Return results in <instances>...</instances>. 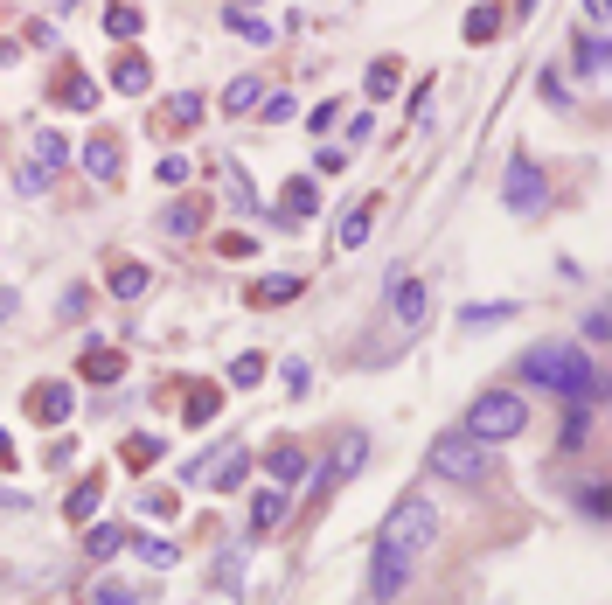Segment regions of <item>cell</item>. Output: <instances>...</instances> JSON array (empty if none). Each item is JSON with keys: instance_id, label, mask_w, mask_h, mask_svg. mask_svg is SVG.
<instances>
[{"instance_id": "obj_1", "label": "cell", "mask_w": 612, "mask_h": 605, "mask_svg": "<svg viewBox=\"0 0 612 605\" xmlns=\"http://www.w3.org/2000/svg\"><path fill=\"white\" fill-rule=\"evenodd\" d=\"M522 383H543V390H557L571 404H592L599 397V362H585L571 348H529L522 355Z\"/></svg>"}, {"instance_id": "obj_2", "label": "cell", "mask_w": 612, "mask_h": 605, "mask_svg": "<svg viewBox=\"0 0 612 605\" xmlns=\"http://www.w3.org/2000/svg\"><path fill=\"white\" fill-rule=\"evenodd\" d=\"M529 425V404H522V390H480L473 404H466V439H480V446H494V439H515Z\"/></svg>"}, {"instance_id": "obj_3", "label": "cell", "mask_w": 612, "mask_h": 605, "mask_svg": "<svg viewBox=\"0 0 612 605\" xmlns=\"http://www.w3.org/2000/svg\"><path fill=\"white\" fill-rule=\"evenodd\" d=\"M383 543L404 550V557L432 550V543H439V508H432V494H404V501L390 508V536H383Z\"/></svg>"}, {"instance_id": "obj_4", "label": "cell", "mask_w": 612, "mask_h": 605, "mask_svg": "<svg viewBox=\"0 0 612 605\" xmlns=\"http://www.w3.org/2000/svg\"><path fill=\"white\" fill-rule=\"evenodd\" d=\"M432 473L439 480H480L487 473V446L466 439V432H439L432 439Z\"/></svg>"}, {"instance_id": "obj_5", "label": "cell", "mask_w": 612, "mask_h": 605, "mask_svg": "<svg viewBox=\"0 0 612 605\" xmlns=\"http://www.w3.org/2000/svg\"><path fill=\"white\" fill-rule=\"evenodd\" d=\"M501 188H508V209H515V216H536V209H543V195H550V181H543V167H536L529 153H508Z\"/></svg>"}, {"instance_id": "obj_6", "label": "cell", "mask_w": 612, "mask_h": 605, "mask_svg": "<svg viewBox=\"0 0 612 605\" xmlns=\"http://www.w3.org/2000/svg\"><path fill=\"white\" fill-rule=\"evenodd\" d=\"M244 473H251V453H244V446H216V453H202L195 466H188V480L209 487V494H230Z\"/></svg>"}, {"instance_id": "obj_7", "label": "cell", "mask_w": 612, "mask_h": 605, "mask_svg": "<svg viewBox=\"0 0 612 605\" xmlns=\"http://www.w3.org/2000/svg\"><path fill=\"white\" fill-rule=\"evenodd\" d=\"M21 404H28V418H35V425H63V418L77 411V390H70L63 376H42V383H35Z\"/></svg>"}, {"instance_id": "obj_8", "label": "cell", "mask_w": 612, "mask_h": 605, "mask_svg": "<svg viewBox=\"0 0 612 605\" xmlns=\"http://www.w3.org/2000/svg\"><path fill=\"white\" fill-rule=\"evenodd\" d=\"M404 578H411V557H404V550H390V543H376V564H369V599H397V592H404Z\"/></svg>"}, {"instance_id": "obj_9", "label": "cell", "mask_w": 612, "mask_h": 605, "mask_svg": "<svg viewBox=\"0 0 612 605\" xmlns=\"http://www.w3.org/2000/svg\"><path fill=\"white\" fill-rule=\"evenodd\" d=\"M49 91H56V105H70V112H98V84H91L70 56H63V70H56V84H49Z\"/></svg>"}, {"instance_id": "obj_10", "label": "cell", "mask_w": 612, "mask_h": 605, "mask_svg": "<svg viewBox=\"0 0 612 605\" xmlns=\"http://www.w3.org/2000/svg\"><path fill=\"white\" fill-rule=\"evenodd\" d=\"M425 300H432L425 279H397V286H390V306H397V327H404V334L425 327Z\"/></svg>"}, {"instance_id": "obj_11", "label": "cell", "mask_w": 612, "mask_h": 605, "mask_svg": "<svg viewBox=\"0 0 612 605\" xmlns=\"http://www.w3.org/2000/svg\"><path fill=\"white\" fill-rule=\"evenodd\" d=\"M98 501H105V473H84V480L63 494V522H91V515H98Z\"/></svg>"}, {"instance_id": "obj_12", "label": "cell", "mask_w": 612, "mask_h": 605, "mask_svg": "<svg viewBox=\"0 0 612 605\" xmlns=\"http://www.w3.org/2000/svg\"><path fill=\"white\" fill-rule=\"evenodd\" d=\"M84 174H91V181H119V174H126V147H119V140H91V147H84Z\"/></svg>"}, {"instance_id": "obj_13", "label": "cell", "mask_w": 612, "mask_h": 605, "mask_svg": "<svg viewBox=\"0 0 612 605\" xmlns=\"http://www.w3.org/2000/svg\"><path fill=\"white\" fill-rule=\"evenodd\" d=\"M300 300V279L293 272H265V279H251V293H244V306H286Z\"/></svg>"}, {"instance_id": "obj_14", "label": "cell", "mask_w": 612, "mask_h": 605, "mask_svg": "<svg viewBox=\"0 0 612 605\" xmlns=\"http://www.w3.org/2000/svg\"><path fill=\"white\" fill-rule=\"evenodd\" d=\"M376 209H383V195H362V202H355V209L341 216V251H362V237H369Z\"/></svg>"}, {"instance_id": "obj_15", "label": "cell", "mask_w": 612, "mask_h": 605, "mask_svg": "<svg viewBox=\"0 0 612 605\" xmlns=\"http://www.w3.org/2000/svg\"><path fill=\"white\" fill-rule=\"evenodd\" d=\"M320 209V188H313V174H293L286 181V209H279V223H306Z\"/></svg>"}, {"instance_id": "obj_16", "label": "cell", "mask_w": 612, "mask_h": 605, "mask_svg": "<svg viewBox=\"0 0 612 605\" xmlns=\"http://www.w3.org/2000/svg\"><path fill=\"white\" fill-rule=\"evenodd\" d=\"M265 473H272V480H279V487L293 494V480H300V473H306V453H300V446H293V439H279V446L265 453Z\"/></svg>"}, {"instance_id": "obj_17", "label": "cell", "mask_w": 612, "mask_h": 605, "mask_svg": "<svg viewBox=\"0 0 612 605\" xmlns=\"http://www.w3.org/2000/svg\"><path fill=\"white\" fill-rule=\"evenodd\" d=\"M258 98H265V77H230V84H223V112H230V119L258 112Z\"/></svg>"}, {"instance_id": "obj_18", "label": "cell", "mask_w": 612, "mask_h": 605, "mask_svg": "<svg viewBox=\"0 0 612 605\" xmlns=\"http://www.w3.org/2000/svg\"><path fill=\"white\" fill-rule=\"evenodd\" d=\"M28 147H35V167H42V174H63V167H70V140H63V133H28Z\"/></svg>"}, {"instance_id": "obj_19", "label": "cell", "mask_w": 612, "mask_h": 605, "mask_svg": "<svg viewBox=\"0 0 612 605\" xmlns=\"http://www.w3.org/2000/svg\"><path fill=\"white\" fill-rule=\"evenodd\" d=\"M112 84H119V98H140V91L153 84L147 56H119V63H112Z\"/></svg>"}, {"instance_id": "obj_20", "label": "cell", "mask_w": 612, "mask_h": 605, "mask_svg": "<svg viewBox=\"0 0 612 605\" xmlns=\"http://www.w3.org/2000/svg\"><path fill=\"white\" fill-rule=\"evenodd\" d=\"M119 369H126V355H119V348H105V341H91V348H84V376H91V383H112Z\"/></svg>"}, {"instance_id": "obj_21", "label": "cell", "mask_w": 612, "mask_h": 605, "mask_svg": "<svg viewBox=\"0 0 612 605\" xmlns=\"http://www.w3.org/2000/svg\"><path fill=\"white\" fill-rule=\"evenodd\" d=\"M279 522H286V487H272V494L251 501V529H258V536H272Z\"/></svg>"}, {"instance_id": "obj_22", "label": "cell", "mask_w": 612, "mask_h": 605, "mask_svg": "<svg viewBox=\"0 0 612 605\" xmlns=\"http://www.w3.org/2000/svg\"><path fill=\"white\" fill-rule=\"evenodd\" d=\"M105 35H112V42H133V35H140V7H133V0H112V7H105Z\"/></svg>"}, {"instance_id": "obj_23", "label": "cell", "mask_w": 612, "mask_h": 605, "mask_svg": "<svg viewBox=\"0 0 612 605\" xmlns=\"http://www.w3.org/2000/svg\"><path fill=\"white\" fill-rule=\"evenodd\" d=\"M397 84H404L397 56H376V63H369V84H362V91H369V98H397Z\"/></svg>"}, {"instance_id": "obj_24", "label": "cell", "mask_w": 612, "mask_h": 605, "mask_svg": "<svg viewBox=\"0 0 612 605\" xmlns=\"http://www.w3.org/2000/svg\"><path fill=\"white\" fill-rule=\"evenodd\" d=\"M216 404H223V390H216V383H188V418H181V425H209V418H216Z\"/></svg>"}, {"instance_id": "obj_25", "label": "cell", "mask_w": 612, "mask_h": 605, "mask_svg": "<svg viewBox=\"0 0 612 605\" xmlns=\"http://www.w3.org/2000/svg\"><path fill=\"white\" fill-rule=\"evenodd\" d=\"M105 286H112L119 300H140V293L153 286V272H147V265H112V279H105Z\"/></svg>"}, {"instance_id": "obj_26", "label": "cell", "mask_w": 612, "mask_h": 605, "mask_svg": "<svg viewBox=\"0 0 612 605\" xmlns=\"http://www.w3.org/2000/svg\"><path fill=\"white\" fill-rule=\"evenodd\" d=\"M494 35H501V7H494V0H480V7L466 14V42H494Z\"/></svg>"}, {"instance_id": "obj_27", "label": "cell", "mask_w": 612, "mask_h": 605, "mask_svg": "<svg viewBox=\"0 0 612 605\" xmlns=\"http://www.w3.org/2000/svg\"><path fill=\"white\" fill-rule=\"evenodd\" d=\"M84 550L105 564V557H119V550H126V529H119V522H105V529H91V536H84Z\"/></svg>"}, {"instance_id": "obj_28", "label": "cell", "mask_w": 612, "mask_h": 605, "mask_svg": "<svg viewBox=\"0 0 612 605\" xmlns=\"http://www.w3.org/2000/svg\"><path fill=\"white\" fill-rule=\"evenodd\" d=\"M606 35H585V42H578V77H606Z\"/></svg>"}, {"instance_id": "obj_29", "label": "cell", "mask_w": 612, "mask_h": 605, "mask_svg": "<svg viewBox=\"0 0 612 605\" xmlns=\"http://www.w3.org/2000/svg\"><path fill=\"white\" fill-rule=\"evenodd\" d=\"M515 306H501V300H480V306H466L459 313V327H494V320H508Z\"/></svg>"}, {"instance_id": "obj_30", "label": "cell", "mask_w": 612, "mask_h": 605, "mask_svg": "<svg viewBox=\"0 0 612 605\" xmlns=\"http://www.w3.org/2000/svg\"><path fill=\"white\" fill-rule=\"evenodd\" d=\"M49 181H56V174H42L35 160H21V167H14V188H21V195H49Z\"/></svg>"}, {"instance_id": "obj_31", "label": "cell", "mask_w": 612, "mask_h": 605, "mask_svg": "<svg viewBox=\"0 0 612 605\" xmlns=\"http://www.w3.org/2000/svg\"><path fill=\"white\" fill-rule=\"evenodd\" d=\"M223 188H230V202H237V209H258V195H251V174H244L237 160H230V174H223Z\"/></svg>"}, {"instance_id": "obj_32", "label": "cell", "mask_w": 612, "mask_h": 605, "mask_svg": "<svg viewBox=\"0 0 612 605\" xmlns=\"http://www.w3.org/2000/svg\"><path fill=\"white\" fill-rule=\"evenodd\" d=\"M230 383H237V390L265 383V355H237V362H230Z\"/></svg>"}, {"instance_id": "obj_33", "label": "cell", "mask_w": 612, "mask_h": 605, "mask_svg": "<svg viewBox=\"0 0 612 605\" xmlns=\"http://www.w3.org/2000/svg\"><path fill=\"white\" fill-rule=\"evenodd\" d=\"M585 418H592L585 404H571V411H564V453H578V446H585V432H592Z\"/></svg>"}, {"instance_id": "obj_34", "label": "cell", "mask_w": 612, "mask_h": 605, "mask_svg": "<svg viewBox=\"0 0 612 605\" xmlns=\"http://www.w3.org/2000/svg\"><path fill=\"white\" fill-rule=\"evenodd\" d=\"M230 28H237L244 42H272V35H279V28H272V21H258V14H230Z\"/></svg>"}, {"instance_id": "obj_35", "label": "cell", "mask_w": 612, "mask_h": 605, "mask_svg": "<svg viewBox=\"0 0 612 605\" xmlns=\"http://www.w3.org/2000/svg\"><path fill=\"white\" fill-rule=\"evenodd\" d=\"M195 223H202V202H174V209H167V230H174V237H188Z\"/></svg>"}, {"instance_id": "obj_36", "label": "cell", "mask_w": 612, "mask_h": 605, "mask_svg": "<svg viewBox=\"0 0 612 605\" xmlns=\"http://www.w3.org/2000/svg\"><path fill=\"white\" fill-rule=\"evenodd\" d=\"M153 459H160V439H153V432L126 439V466H153Z\"/></svg>"}, {"instance_id": "obj_37", "label": "cell", "mask_w": 612, "mask_h": 605, "mask_svg": "<svg viewBox=\"0 0 612 605\" xmlns=\"http://www.w3.org/2000/svg\"><path fill=\"white\" fill-rule=\"evenodd\" d=\"M362 453H369V446H362V432H348V439H341V453H334V466H341V480H348V473L362 466Z\"/></svg>"}, {"instance_id": "obj_38", "label": "cell", "mask_w": 612, "mask_h": 605, "mask_svg": "<svg viewBox=\"0 0 612 605\" xmlns=\"http://www.w3.org/2000/svg\"><path fill=\"white\" fill-rule=\"evenodd\" d=\"M258 112H265V119H293L300 105H293V91H265V98H258Z\"/></svg>"}, {"instance_id": "obj_39", "label": "cell", "mask_w": 612, "mask_h": 605, "mask_svg": "<svg viewBox=\"0 0 612 605\" xmlns=\"http://www.w3.org/2000/svg\"><path fill=\"white\" fill-rule=\"evenodd\" d=\"M251 251H258V244H251L244 230H223V237H216V258H251Z\"/></svg>"}, {"instance_id": "obj_40", "label": "cell", "mask_w": 612, "mask_h": 605, "mask_svg": "<svg viewBox=\"0 0 612 605\" xmlns=\"http://www.w3.org/2000/svg\"><path fill=\"white\" fill-rule=\"evenodd\" d=\"M167 119H174V126H195V119H202V98H195V91H181V98H174V112H167Z\"/></svg>"}, {"instance_id": "obj_41", "label": "cell", "mask_w": 612, "mask_h": 605, "mask_svg": "<svg viewBox=\"0 0 612 605\" xmlns=\"http://www.w3.org/2000/svg\"><path fill=\"white\" fill-rule=\"evenodd\" d=\"M585 21H592V35H612V0H585Z\"/></svg>"}, {"instance_id": "obj_42", "label": "cell", "mask_w": 612, "mask_h": 605, "mask_svg": "<svg viewBox=\"0 0 612 605\" xmlns=\"http://www.w3.org/2000/svg\"><path fill=\"white\" fill-rule=\"evenodd\" d=\"M160 181L181 188V181H188V160H181V153H160Z\"/></svg>"}, {"instance_id": "obj_43", "label": "cell", "mask_w": 612, "mask_h": 605, "mask_svg": "<svg viewBox=\"0 0 612 605\" xmlns=\"http://www.w3.org/2000/svg\"><path fill=\"white\" fill-rule=\"evenodd\" d=\"M91 605H133V585H98Z\"/></svg>"}, {"instance_id": "obj_44", "label": "cell", "mask_w": 612, "mask_h": 605, "mask_svg": "<svg viewBox=\"0 0 612 605\" xmlns=\"http://www.w3.org/2000/svg\"><path fill=\"white\" fill-rule=\"evenodd\" d=\"M140 557H147V564H174V543H160V536H147V543H140Z\"/></svg>"}, {"instance_id": "obj_45", "label": "cell", "mask_w": 612, "mask_h": 605, "mask_svg": "<svg viewBox=\"0 0 612 605\" xmlns=\"http://www.w3.org/2000/svg\"><path fill=\"white\" fill-rule=\"evenodd\" d=\"M174 508H181V501H174L167 487H153V494H147V515H174Z\"/></svg>"}, {"instance_id": "obj_46", "label": "cell", "mask_w": 612, "mask_h": 605, "mask_svg": "<svg viewBox=\"0 0 612 605\" xmlns=\"http://www.w3.org/2000/svg\"><path fill=\"white\" fill-rule=\"evenodd\" d=\"M7 466H14V439L0 432V473H7Z\"/></svg>"}, {"instance_id": "obj_47", "label": "cell", "mask_w": 612, "mask_h": 605, "mask_svg": "<svg viewBox=\"0 0 612 605\" xmlns=\"http://www.w3.org/2000/svg\"><path fill=\"white\" fill-rule=\"evenodd\" d=\"M14 306L21 300H14V286H7V293H0V320H14Z\"/></svg>"}]
</instances>
